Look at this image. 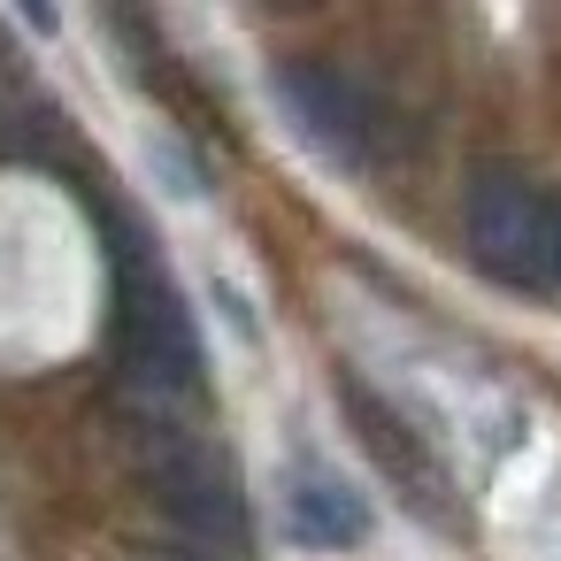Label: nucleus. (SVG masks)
Returning a JSON list of instances; mask_svg holds the SVG:
<instances>
[{"label": "nucleus", "mask_w": 561, "mask_h": 561, "mask_svg": "<svg viewBox=\"0 0 561 561\" xmlns=\"http://www.w3.org/2000/svg\"><path fill=\"white\" fill-rule=\"evenodd\" d=\"M285 530L300 546H362L369 538V500L331 469H293L285 477Z\"/></svg>", "instance_id": "20e7f679"}, {"label": "nucleus", "mask_w": 561, "mask_h": 561, "mask_svg": "<svg viewBox=\"0 0 561 561\" xmlns=\"http://www.w3.org/2000/svg\"><path fill=\"white\" fill-rule=\"evenodd\" d=\"M277 101H285L293 131H300L316 154H331V162H354V154H362V101H354V85H346L339 70H323V62H285V70H277Z\"/></svg>", "instance_id": "7ed1b4c3"}, {"label": "nucleus", "mask_w": 561, "mask_h": 561, "mask_svg": "<svg viewBox=\"0 0 561 561\" xmlns=\"http://www.w3.org/2000/svg\"><path fill=\"white\" fill-rule=\"evenodd\" d=\"M546 293H561V201L546 208Z\"/></svg>", "instance_id": "423d86ee"}, {"label": "nucleus", "mask_w": 561, "mask_h": 561, "mask_svg": "<svg viewBox=\"0 0 561 561\" xmlns=\"http://www.w3.org/2000/svg\"><path fill=\"white\" fill-rule=\"evenodd\" d=\"M461 231L484 277L500 285H546V208L507 170H477L461 201Z\"/></svg>", "instance_id": "f257e3e1"}, {"label": "nucleus", "mask_w": 561, "mask_h": 561, "mask_svg": "<svg viewBox=\"0 0 561 561\" xmlns=\"http://www.w3.org/2000/svg\"><path fill=\"white\" fill-rule=\"evenodd\" d=\"M162 484H170V507H178V515H193V523H216V530H224V523L239 515L224 461H216V454H201V446H193L178 469H162Z\"/></svg>", "instance_id": "39448f33"}, {"label": "nucleus", "mask_w": 561, "mask_h": 561, "mask_svg": "<svg viewBox=\"0 0 561 561\" xmlns=\"http://www.w3.org/2000/svg\"><path fill=\"white\" fill-rule=\"evenodd\" d=\"M124 354L162 392H193L201 385V346H193V323H185V308H178L170 285L147 277V285L124 293Z\"/></svg>", "instance_id": "f03ea898"}]
</instances>
